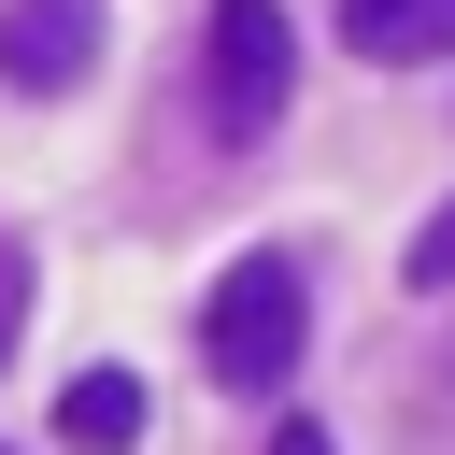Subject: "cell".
<instances>
[{
	"label": "cell",
	"instance_id": "1",
	"mask_svg": "<svg viewBox=\"0 0 455 455\" xmlns=\"http://www.w3.org/2000/svg\"><path fill=\"white\" fill-rule=\"evenodd\" d=\"M299 341H313V270L270 242V256H242L213 299H199V370L228 384V398H270L284 370H299Z\"/></svg>",
	"mask_w": 455,
	"mask_h": 455
},
{
	"label": "cell",
	"instance_id": "2",
	"mask_svg": "<svg viewBox=\"0 0 455 455\" xmlns=\"http://www.w3.org/2000/svg\"><path fill=\"white\" fill-rule=\"evenodd\" d=\"M299 100V14L284 0H213L199 14V114L213 142H270Z\"/></svg>",
	"mask_w": 455,
	"mask_h": 455
},
{
	"label": "cell",
	"instance_id": "3",
	"mask_svg": "<svg viewBox=\"0 0 455 455\" xmlns=\"http://www.w3.org/2000/svg\"><path fill=\"white\" fill-rule=\"evenodd\" d=\"M100 71V0H0V85L14 100H71Z\"/></svg>",
	"mask_w": 455,
	"mask_h": 455
},
{
	"label": "cell",
	"instance_id": "4",
	"mask_svg": "<svg viewBox=\"0 0 455 455\" xmlns=\"http://www.w3.org/2000/svg\"><path fill=\"white\" fill-rule=\"evenodd\" d=\"M341 43L370 71H427V57H455V0H341Z\"/></svg>",
	"mask_w": 455,
	"mask_h": 455
},
{
	"label": "cell",
	"instance_id": "5",
	"mask_svg": "<svg viewBox=\"0 0 455 455\" xmlns=\"http://www.w3.org/2000/svg\"><path fill=\"white\" fill-rule=\"evenodd\" d=\"M57 441H71V455H128V441H142V370H71Z\"/></svg>",
	"mask_w": 455,
	"mask_h": 455
},
{
	"label": "cell",
	"instance_id": "6",
	"mask_svg": "<svg viewBox=\"0 0 455 455\" xmlns=\"http://www.w3.org/2000/svg\"><path fill=\"white\" fill-rule=\"evenodd\" d=\"M398 284H412V299H455V199H441V213L412 228V256H398Z\"/></svg>",
	"mask_w": 455,
	"mask_h": 455
},
{
	"label": "cell",
	"instance_id": "7",
	"mask_svg": "<svg viewBox=\"0 0 455 455\" xmlns=\"http://www.w3.org/2000/svg\"><path fill=\"white\" fill-rule=\"evenodd\" d=\"M14 313H28V256L0 242V355H14Z\"/></svg>",
	"mask_w": 455,
	"mask_h": 455
},
{
	"label": "cell",
	"instance_id": "8",
	"mask_svg": "<svg viewBox=\"0 0 455 455\" xmlns=\"http://www.w3.org/2000/svg\"><path fill=\"white\" fill-rule=\"evenodd\" d=\"M270 455H341V441H327L313 412H284V427H270Z\"/></svg>",
	"mask_w": 455,
	"mask_h": 455
}]
</instances>
